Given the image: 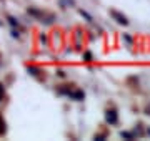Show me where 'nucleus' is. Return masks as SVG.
<instances>
[{
    "label": "nucleus",
    "instance_id": "obj_1",
    "mask_svg": "<svg viewBox=\"0 0 150 141\" xmlns=\"http://www.w3.org/2000/svg\"><path fill=\"white\" fill-rule=\"evenodd\" d=\"M107 121L108 123H112V125L117 123V114H115V111H108L107 113Z\"/></svg>",
    "mask_w": 150,
    "mask_h": 141
},
{
    "label": "nucleus",
    "instance_id": "obj_2",
    "mask_svg": "<svg viewBox=\"0 0 150 141\" xmlns=\"http://www.w3.org/2000/svg\"><path fill=\"white\" fill-rule=\"evenodd\" d=\"M112 17H115V18H117V22L118 23H123V25H127V18H125V17H122L120 15V13H117V12H112Z\"/></svg>",
    "mask_w": 150,
    "mask_h": 141
},
{
    "label": "nucleus",
    "instance_id": "obj_3",
    "mask_svg": "<svg viewBox=\"0 0 150 141\" xmlns=\"http://www.w3.org/2000/svg\"><path fill=\"white\" fill-rule=\"evenodd\" d=\"M122 136H123V138H129V140H132V135H130V133H122Z\"/></svg>",
    "mask_w": 150,
    "mask_h": 141
}]
</instances>
